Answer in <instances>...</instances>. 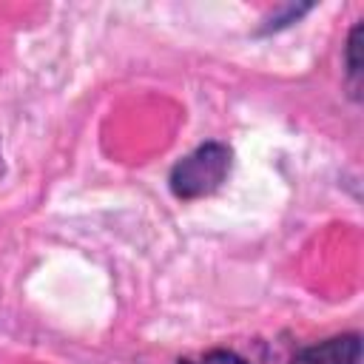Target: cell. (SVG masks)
Here are the masks:
<instances>
[{"mask_svg": "<svg viewBox=\"0 0 364 364\" xmlns=\"http://www.w3.org/2000/svg\"><path fill=\"white\" fill-rule=\"evenodd\" d=\"M233 154L225 142H205L171 168V191L179 199H199L213 193L230 173Z\"/></svg>", "mask_w": 364, "mask_h": 364, "instance_id": "obj_1", "label": "cell"}, {"mask_svg": "<svg viewBox=\"0 0 364 364\" xmlns=\"http://www.w3.org/2000/svg\"><path fill=\"white\" fill-rule=\"evenodd\" d=\"M358 361H361V338L355 333H344L299 350L290 364H358Z\"/></svg>", "mask_w": 364, "mask_h": 364, "instance_id": "obj_2", "label": "cell"}, {"mask_svg": "<svg viewBox=\"0 0 364 364\" xmlns=\"http://www.w3.org/2000/svg\"><path fill=\"white\" fill-rule=\"evenodd\" d=\"M358 40H361V26H353V31H350V37H347V54H344V60H347V77H350V85H353V94L358 97V77H361V60H358Z\"/></svg>", "mask_w": 364, "mask_h": 364, "instance_id": "obj_3", "label": "cell"}, {"mask_svg": "<svg viewBox=\"0 0 364 364\" xmlns=\"http://www.w3.org/2000/svg\"><path fill=\"white\" fill-rule=\"evenodd\" d=\"M179 364H250V361L242 358V355L233 353V350H210V353H205V355H199V358H185V361H179Z\"/></svg>", "mask_w": 364, "mask_h": 364, "instance_id": "obj_4", "label": "cell"}, {"mask_svg": "<svg viewBox=\"0 0 364 364\" xmlns=\"http://www.w3.org/2000/svg\"><path fill=\"white\" fill-rule=\"evenodd\" d=\"M3 171H6V165H3V148H0V176H3Z\"/></svg>", "mask_w": 364, "mask_h": 364, "instance_id": "obj_5", "label": "cell"}]
</instances>
